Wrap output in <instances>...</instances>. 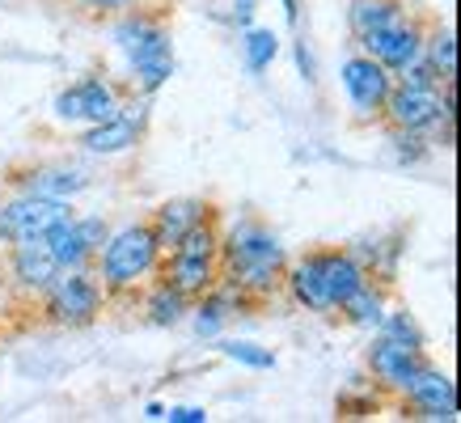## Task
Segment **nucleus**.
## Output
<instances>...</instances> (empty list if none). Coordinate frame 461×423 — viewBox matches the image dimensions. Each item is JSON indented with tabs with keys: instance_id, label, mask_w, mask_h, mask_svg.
Wrapping results in <instances>:
<instances>
[{
	"instance_id": "1",
	"label": "nucleus",
	"mask_w": 461,
	"mask_h": 423,
	"mask_svg": "<svg viewBox=\"0 0 461 423\" xmlns=\"http://www.w3.org/2000/svg\"><path fill=\"white\" fill-rule=\"evenodd\" d=\"M288 250L263 220H238L221 233V280L238 284L250 301H267L284 288Z\"/></svg>"
},
{
	"instance_id": "2",
	"label": "nucleus",
	"mask_w": 461,
	"mask_h": 423,
	"mask_svg": "<svg viewBox=\"0 0 461 423\" xmlns=\"http://www.w3.org/2000/svg\"><path fill=\"white\" fill-rule=\"evenodd\" d=\"M114 42H119L127 68H131V94L153 98L157 89L174 76V42H169L166 22H157L153 14H140V9L119 14Z\"/></svg>"
},
{
	"instance_id": "3",
	"label": "nucleus",
	"mask_w": 461,
	"mask_h": 423,
	"mask_svg": "<svg viewBox=\"0 0 461 423\" xmlns=\"http://www.w3.org/2000/svg\"><path fill=\"white\" fill-rule=\"evenodd\" d=\"M94 263H98L94 275H98L102 292L123 296V292H136L149 275H157L161 246H157V238H153V229L149 225H123L102 241V250L94 254Z\"/></svg>"
},
{
	"instance_id": "4",
	"label": "nucleus",
	"mask_w": 461,
	"mask_h": 423,
	"mask_svg": "<svg viewBox=\"0 0 461 423\" xmlns=\"http://www.w3.org/2000/svg\"><path fill=\"white\" fill-rule=\"evenodd\" d=\"M157 275L166 284H174L182 296H203L212 284L221 280V229H216V216L203 220V225L186 229L157 263Z\"/></svg>"
},
{
	"instance_id": "5",
	"label": "nucleus",
	"mask_w": 461,
	"mask_h": 423,
	"mask_svg": "<svg viewBox=\"0 0 461 423\" xmlns=\"http://www.w3.org/2000/svg\"><path fill=\"white\" fill-rule=\"evenodd\" d=\"M453 114H457L453 81L448 85H402V81H393L381 119H385L393 131H420V136L445 131V140H453Z\"/></svg>"
},
{
	"instance_id": "6",
	"label": "nucleus",
	"mask_w": 461,
	"mask_h": 423,
	"mask_svg": "<svg viewBox=\"0 0 461 423\" xmlns=\"http://www.w3.org/2000/svg\"><path fill=\"white\" fill-rule=\"evenodd\" d=\"M111 296L102 292L98 275L89 267H59L56 280L42 288V318L56 326H89L98 322V313L106 310Z\"/></svg>"
},
{
	"instance_id": "7",
	"label": "nucleus",
	"mask_w": 461,
	"mask_h": 423,
	"mask_svg": "<svg viewBox=\"0 0 461 423\" xmlns=\"http://www.w3.org/2000/svg\"><path fill=\"white\" fill-rule=\"evenodd\" d=\"M123 102V89L111 81V76H81V81L64 85L51 102V114L56 123L64 127H94L102 119H111Z\"/></svg>"
},
{
	"instance_id": "8",
	"label": "nucleus",
	"mask_w": 461,
	"mask_h": 423,
	"mask_svg": "<svg viewBox=\"0 0 461 423\" xmlns=\"http://www.w3.org/2000/svg\"><path fill=\"white\" fill-rule=\"evenodd\" d=\"M339 85H343V94H348L351 114H356L360 123H377L381 111H385V98H390V89H393V72L385 68V64H377L373 56L356 51V56L343 59Z\"/></svg>"
},
{
	"instance_id": "9",
	"label": "nucleus",
	"mask_w": 461,
	"mask_h": 423,
	"mask_svg": "<svg viewBox=\"0 0 461 423\" xmlns=\"http://www.w3.org/2000/svg\"><path fill=\"white\" fill-rule=\"evenodd\" d=\"M64 216H72L68 199H47V195H14L0 203V246H17V241L42 238L47 229H56Z\"/></svg>"
},
{
	"instance_id": "10",
	"label": "nucleus",
	"mask_w": 461,
	"mask_h": 423,
	"mask_svg": "<svg viewBox=\"0 0 461 423\" xmlns=\"http://www.w3.org/2000/svg\"><path fill=\"white\" fill-rule=\"evenodd\" d=\"M144 127H149V98L140 94V98H131V102H119V111L111 119L85 127L81 148L94 157H119L144 140Z\"/></svg>"
},
{
	"instance_id": "11",
	"label": "nucleus",
	"mask_w": 461,
	"mask_h": 423,
	"mask_svg": "<svg viewBox=\"0 0 461 423\" xmlns=\"http://www.w3.org/2000/svg\"><path fill=\"white\" fill-rule=\"evenodd\" d=\"M428 364V347H411L402 338H390L373 330V343H368V373L377 381V390H390V394H402L411 377Z\"/></svg>"
},
{
	"instance_id": "12",
	"label": "nucleus",
	"mask_w": 461,
	"mask_h": 423,
	"mask_svg": "<svg viewBox=\"0 0 461 423\" xmlns=\"http://www.w3.org/2000/svg\"><path fill=\"white\" fill-rule=\"evenodd\" d=\"M42 238H47L59 267H89L94 254L102 250V241L111 238V225H106V216H64Z\"/></svg>"
},
{
	"instance_id": "13",
	"label": "nucleus",
	"mask_w": 461,
	"mask_h": 423,
	"mask_svg": "<svg viewBox=\"0 0 461 423\" xmlns=\"http://www.w3.org/2000/svg\"><path fill=\"white\" fill-rule=\"evenodd\" d=\"M356 42H360L364 56H373L377 64H385V68L398 76L411 59H420V51H423V26L406 14V17H398L393 26L373 30V34H364V39H356Z\"/></svg>"
},
{
	"instance_id": "14",
	"label": "nucleus",
	"mask_w": 461,
	"mask_h": 423,
	"mask_svg": "<svg viewBox=\"0 0 461 423\" xmlns=\"http://www.w3.org/2000/svg\"><path fill=\"white\" fill-rule=\"evenodd\" d=\"M402 402L406 410H415V419H457V385L436 364H423L411 377V385L402 390Z\"/></svg>"
},
{
	"instance_id": "15",
	"label": "nucleus",
	"mask_w": 461,
	"mask_h": 423,
	"mask_svg": "<svg viewBox=\"0 0 461 423\" xmlns=\"http://www.w3.org/2000/svg\"><path fill=\"white\" fill-rule=\"evenodd\" d=\"M246 305H250V296L241 292L238 284L216 280L208 292L191 301V326H195L199 338H216L224 326H229V318H233V313H241Z\"/></svg>"
},
{
	"instance_id": "16",
	"label": "nucleus",
	"mask_w": 461,
	"mask_h": 423,
	"mask_svg": "<svg viewBox=\"0 0 461 423\" xmlns=\"http://www.w3.org/2000/svg\"><path fill=\"white\" fill-rule=\"evenodd\" d=\"M216 216V208H212L208 199H195V195H182V199H166L161 208L153 212V220H149V229H153L157 246H161V254L174 246V241L186 233V229L203 225V220H212Z\"/></svg>"
},
{
	"instance_id": "17",
	"label": "nucleus",
	"mask_w": 461,
	"mask_h": 423,
	"mask_svg": "<svg viewBox=\"0 0 461 423\" xmlns=\"http://www.w3.org/2000/svg\"><path fill=\"white\" fill-rule=\"evenodd\" d=\"M56 254L47 246V238H30V241H17L9 246V275H14L17 288H26V292H42L47 284L56 280Z\"/></svg>"
},
{
	"instance_id": "18",
	"label": "nucleus",
	"mask_w": 461,
	"mask_h": 423,
	"mask_svg": "<svg viewBox=\"0 0 461 423\" xmlns=\"http://www.w3.org/2000/svg\"><path fill=\"white\" fill-rule=\"evenodd\" d=\"M284 288L305 313H335L330 296H326V280H321V250H309L296 263H288L284 267Z\"/></svg>"
},
{
	"instance_id": "19",
	"label": "nucleus",
	"mask_w": 461,
	"mask_h": 423,
	"mask_svg": "<svg viewBox=\"0 0 461 423\" xmlns=\"http://www.w3.org/2000/svg\"><path fill=\"white\" fill-rule=\"evenodd\" d=\"M321 280H326V296H330V310H339L343 301H348L360 284H368V267H364V258L356 250H321Z\"/></svg>"
},
{
	"instance_id": "20",
	"label": "nucleus",
	"mask_w": 461,
	"mask_h": 423,
	"mask_svg": "<svg viewBox=\"0 0 461 423\" xmlns=\"http://www.w3.org/2000/svg\"><path fill=\"white\" fill-rule=\"evenodd\" d=\"M17 186L26 191V195H47V199H72L81 195L89 178H85L81 169L72 166H42V169H30L26 178H17Z\"/></svg>"
},
{
	"instance_id": "21",
	"label": "nucleus",
	"mask_w": 461,
	"mask_h": 423,
	"mask_svg": "<svg viewBox=\"0 0 461 423\" xmlns=\"http://www.w3.org/2000/svg\"><path fill=\"white\" fill-rule=\"evenodd\" d=\"M385 310H390V305H385V284L368 280V284H360V288H356V292H351L335 313H343V322H348V326H356V330H368V335H373V330L381 326V318H385Z\"/></svg>"
},
{
	"instance_id": "22",
	"label": "nucleus",
	"mask_w": 461,
	"mask_h": 423,
	"mask_svg": "<svg viewBox=\"0 0 461 423\" xmlns=\"http://www.w3.org/2000/svg\"><path fill=\"white\" fill-rule=\"evenodd\" d=\"M398 17H406L402 0H351L348 4V26L356 39L373 34V30H385L393 26Z\"/></svg>"
},
{
	"instance_id": "23",
	"label": "nucleus",
	"mask_w": 461,
	"mask_h": 423,
	"mask_svg": "<svg viewBox=\"0 0 461 423\" xmlns=\"http://www.w3.org/2000/svg\"><path fill=\"white\" fill-rule=\"evenodd\" d=\"M144 313H149L153 326H178V322H186V313H191V296H182L174 284H166L157 275V284L149 288V296H144Z\"/></svg>"
},
{
	"instance_id": "24",
	"label": "nucleus",
	"mask_w": 461,
	"mask_h": 423,
	"mask_svg": "<svg viewBox=\"0 0 461 423\" xmlns=\"http://www.w3.org/2000/svg\"><path fill=\"white\" fill-rule=\"evenodd\" d=\"M420 56L432 64V72L440 76V81H453V76H457V42H453V30L448 26L423 30V51Z\"/></svg>"
},
{
	"instance_id": "25",
	"label": "nucleus",
	"mask_w": 461,
	"mask_h": 423,
	"mask_svg": "<svg viewBox=\"0 0 461 423\" xmlns=\"http://www.w3.org/2000/svg\"><path fill=\"white\" fill-rule=\"evenodd\" d=\"M241 56H246V68L250 72H267L271 68V59L280 56V39H276V30L246 26L241 30Z\"/></svg>"
},
{
	"instance_id": "26",
	"label": "nucleus",
	"mask_w": 461,
	"mask_h": 423,
	"mask_svg": "<svg viewBox=\"0 0 461 423\" xmlns=\"http://www.w3.org/2000/svg\"><path fill=\"white\" fill-rule=\"evenodd\" d=\"M221 352L229 356V360L246 364V368H258V373L276 368V352H271V347H258V343H250V338H224Z\"/></svg>"
},
{
	"instance_id": "27",
	"label": "nucleus",
	"mask_w": 461,
	"mask_h": 423,
	"mask_svg": "<svg viewBox=\"0 0 461 423\" xmlns=\"http://www.w3.org/2000/svg\"><path fill=\"white\" fill-rule=\"evenodd\" d=\"M381 335H390V338H402V343H411V347H428V335L420 330V322L411 318L406 310H385V318H381V326H377Z\"/></svg>"
},
{
	"instance_id": "28",
	"label": "nucleus",
	"mask_w": 461,
	"mask_h": 423,
	"mask_svg": "<svg viewBox=\"0 0 461 423\" xmlns=\"http://www.w3.org/2000/svg\"><path fill=\"white\" fill-rule=\"evenodd\" d=\"M77 9L102 14V17H119V14H127V9H140V0H77Z\"/></svg>"
},
{
	"instance_id": "29",
	"label": "nucleus",
	"mask_w": 461,
	"mask_h": 423,
	"mask_svg": "<svg viewBox=\"0 0 461 423\" xmlns=\"http://www.w3.org/2000/svg\"><path fill=\"white\" fill-rule=\"evenodd\" d=\"M166 419L169 423H208V410L203 407H169Z\"/></svg>"
},
{
	"instance_id": "30",
	"label": "nucleus",
	"mask_w": 461,
	"mask_h": 423,
	"mask_svg": "<svg viewBox=\"0 0 461 423\" xmlns=\"http://www.w3.org/2000/svg\"><path fill=\"white\" fill-rule=\"evenodd\" d=\"M254 9H258L254 0H233V14H229V22H233L238 30H246L254 22Z\"/></svg>"
},
{
	"instance_id": "31",
	"label": "nucleus",
	"mask_w": 461,
	"mask_h": 423,
	"mask_svg": "<svg viewBox=\"0 0 461 423\" xmlns=\"http://www.w3.org/2000/svg\"><path fill=\"white\" fill-rule=\"evenodd\" d=\"M296 68H301V76H305L309 85L318 81V72H313V56H309V47H305V39L296 42Z\"/></svg>"
},
{
	"instance_id": "32",
	"label": "nucleus",
	"mask_w": 461,
	"mask_h": 423,
	"mask_svg": "<svg viewBox=\"0 0 461 423\" xmlns=\"http://www.w3.org/2000/svg\"><path fill=\"white\" fill-rule=\"evenodd\" d=\"M144 419H166V407H161V402H149V407H144Z\"/></svg>"
}]
</instances>
